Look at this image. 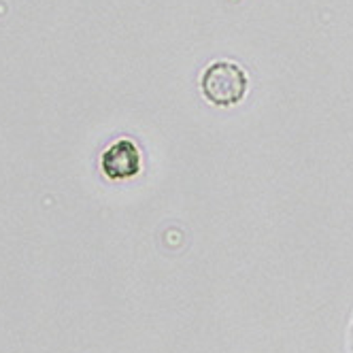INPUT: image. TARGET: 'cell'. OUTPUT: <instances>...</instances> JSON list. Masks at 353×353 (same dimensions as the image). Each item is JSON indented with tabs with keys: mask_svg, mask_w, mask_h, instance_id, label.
Listing matches in <instances>:
<instances>
[{
	"mask_svg": "<svg viewBox=\"0 0 353 353\" xmlns=\"http://www.w3.org/2000/svg\"><path fill=\"white\" fill-rule=\"evenodd\" d=\"M200 90L215 107H234L249 90V77L241 64L219 60L207 66L200 77Z\"/></svg>",
	"mask_w": 353,
	"mask_h": 353,
	"instance_id": "1",
	"label": "cell"
},
{
	"mask_svg": "<svg viewBox=\"0 0 353 353\" xmlns=\"http://www.w3.org/2000/svg\"><path fill=\"white\" fill-rule=\"evenodd\" d=\"M100 170L111 181H125L132 179L141 172V151L139 147L128 141L119 139L113 145L105 149V154L100 156Z\"/></svg>",
	"mask_w": 353,
	"mask_h": 353,
	"instance_id": "2",
	"label": "cell"
}]
</instances>
